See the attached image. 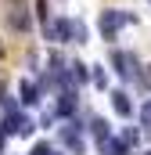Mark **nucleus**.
<instances>
[{"label": "nucleus", "instance_id": "1a4fd4ad", "mask_svg": "<svg viewBox=\"0 0 151 155\" xmlns=\"http://www.w3.org/2000/svg\"><path fill=\"white\" fill-rule=\"evenodd\" d=\"M72 112H76V90H61L58 108H54V119H69Z\"/></svg>", "mask_w": 151, "mask_h": 155}, {"label": "nucleus", "instance_id": "423d86ee", "mask_svg": "<svg viewBox=\"0 0 151 155\" xmlns=\"http://www.w3.org/2000/svg\"><path fill=\"white\" fill-rule=\"evenodd\" d=\"M7 25H11L14 33H29V29H33V15L25 11V4H22V7H11V15H7Z\"/></svg>", "mask_w": 151, "mask_h": 155}, {"label": "nucleus", "instance_id": "7ed1b4c3", "mask_svg": "<svg viewBox=\"0 0 151 155\" xmlns=\"http://www.w3.org/2000/svg\"><path fill=\"white\" fill-rule=\"evenodd\" d=\"M112 69H115V76L126 79V83L140 76V65H137V58L130 51H112Z\"/></svg>", "mask_w": 151, "mask_h": 155}, {"label": "nucleus", "instance_id": "aec40b11", "mask_svg": "<svg viewBox=\"0 0 151 155\" xmlns=\"http://www.w3.org/2000/svg\"><path fill=\"white\" fill-rule=\"evenodd\" d=\"M0 58H4V43H0Z\"/></svg>", "mask_w": 151, "mask_h": 155}, {"label": "nucleus", "instance_id": "412c9836", "mask_svg": "<svg viewBox=\"0 0 151 155\" xmlns=\"http://www.w3.org/2000/svg\"><path fill=\"white\" fill-rule=\"evenodd\" d=\"M148 4H151V0H148Z\"/></svg>", "mask_w": 151, "mask_h": 155}, {"label": "nucleus", "instance_id": "6e6552de", "mask_svg": "<svg viewBox=\"0 0 151 155\" xmlns=\"http://www.w3.org/2000/svg\"><path fill=\"white\" fill-rule=\"evenodd\" d=\"M97 148H101V155H130L126 137H104V141H97Z\"/></svg>", "mask_w": 151, "mask_h": 155}, {"label": "nucleus", "instance_id": "39448f33", "mask_svg": "<svg viewBox=\"0 0 151 155\" xmlns=\"http://www.w3.org/2000/svg\"><path fill=\"white\" fill-rule=\"evenodd\" d=\"M47 40H54V43H72V18H54V22H47Z\"/></svg>", "mask_w": 151, "mask_h": 155}, {"label": "nucleus", "instance_id": "f8f14e48", "mask_svg": "<svg viewBox=\"0 0 151 155\" xmlns=\"http://www.w3.org/2000/svg\"><path fill=\"white\" fill-rule=\"evenodd\" d=\"M90 130H94V137H97V141L112 137V134H108V123H104V119H90Z\"/></svg>", "mask_w": 151, "mask_h": 155}, {"label": "nucleus", "instance_id": "ddd939ff", "mask_svg": "<svg viewBox=\"0 0 151 155\" xmlns=\"http://www.w3.org/2000/svg\"><path fill=\"white\" fill-rule=\"evenodd\" d=\"M90 69H94V72H90V79H94V87H101V90H104V87H108V76H104V65H90Z\"/></svg>", "mask_w": 151, "mask_h": 155}, {"label": "nucleus", "instance_id": "20e7f679", "mask_svg": "<svg viewBox=\"0 0 151 155\" xmlns=\"http://www.w3.org/2000/svg\"><path fill=\"white\" fill-rule=\"evenodd\" d=\"M61 144H65L72 155H83V152H86V141H83V123H69V126H61Z\"/></svg>", "mask_w": 151, "mask_h": 155}, {"label": "nucleus", "instance_id": "9b49d317", "mask_svg": "<svg viewBox=\"0 0 151 155\" xmlns=\"http://www.w3.org/2000/svg\"><path fill=\"white\" fill-rule=\"evenodd\" d=\"M69 69H72L76 83H86V79H90V65H83V61H69Z\"/></svg>", "mask_w": 151, "mask_h": 155}, {"label": "nucleus", "instance_id": "4468645a", "mask_svg": "<svg viewBox=\"0 0 151 155\" xmlns=\"http://www.w3.org/2000/svg\"><path fill=\"white\" fill-rule=\"evenodd\" d=\"M86 36H90L86 25H83V22H72V43H86Z\"/></svg>", "mask_w": 151, "mask_h": 155}, {"label": "nucleus", "instance_id": "2eb2a0df", "mask_svg": "<svg viewBox=\"0 0 151 155\" xmlns=\"http://www.w3.org/2000/svg\"><path fill=\"white\" fill-rule=\"evenodd\" d=\"M36 15H40V22H43V29H47V22H50V15H47V0H36Z\"/></svg>", "mask_w": 151, "mask_h": 155}, {"label": "nucleus", "instance_id": "9d476101", "mask_svg": "<svg viewBox=\"0 0 151 155\" xmlns=\"http://www.w3.org/2000/svg\"><path fill=\"white\" fill-rule=\"evenodd\" d=\"M18 94H22V105H40V87L33 79H22L18 83Z\"/></svg>", "mask_w": 151, "mask_h": 155}, {"label": "nucleus", "instance_id": "6ab92c4d", "mask_svg": "<svg viewBox=\"0 0 151 155\" xmlns=\"http://www.w3.org/2000/svg\"><path fill=\"white\" fill-rule=\"evenodd\" d=\"M7 4H11V7H22V4H25V0H7Z\"/></svg>", "mask_w": 151, "mask_h": 155}, {"label": "nucleus", "instance_id": "f03ea898", "mask_svg": "<svg viewBox=\"0 0 151 155\" xmlns=\"http://www.w3.org/2000/svg\"><path fill=\"white\" fill-rule=\"evenodd\" d=\"M133 22H137L133 15H126V11H112V7H108V11H101V36L112 43V40L119 36V29H122V25H133Z\"/></svg>", "mask_w": 151, "mask_h": 155}, {"label": "nucleus", "instance_id": "f3484780", "mask_svg": "<svg viewBox=\"0 0 151 155\" xmlns=\"http://www.w3.org/2000/svg\"><path fill=\"white\" fill-rule=\"evenodd\" d=\"M140 123H144V126H148V123H151V97H148V101H144V108H140Z\"/></svg>", "mask_w": 151, "mask_h": 155}, {"label": "nucleus", "instance_id": "0eeeda50", "mask_svg": "<svg viewBox=\"0 0 151 155\" xmlns=\"http://www.w3.org/2000/svg\"><path fill=\"white\" fill-rule=\"evenodd\" d=\"M108 101H112V112L119 119H130L133 116V101H130V94H126V90H112V97H108Z\"/></svg>", "mask_w": 151, "mask_h": 155}, {"label": "nucleus", "instance_id": "dca6fc26", "mask_svg": "<svg viewBox=\"0 0 151 155\" xmlns=\"http://www.w3.org/2000/svg\"><path fill=\"white\" fill-rule=\"evenodd\" d=\"M122 137H126V144H140V130H133V126H126Z\"/></svg>", "mask_w": 151, "mask_h": 155}, {"label": "nucleus", "instance_id": "f257e3e1", "mask_svg": "<svg viewBox=\"0 0 151 155\" xmlns=\"http://www.w3.org/2000/svg\"><path fill=\"white\" fill-rule=\"evenodd\" d=\"M4 108H7V116H4V126H0V134H18V137H29L33 130H36V123L29 116H22L18 108H14V101H4Z\"/></svg>", "mask_w": 151, "mask_h": 155}, {"label": "nucleus", "instance_id": "a211bd4d", "mask_svg": "<svg viewBox=\"0 0 151 155\" xmlns=\"http://www.w3.org/2000/svg\"><path fill=\"white\" fill-rule=\"evenodd\" d=\"M137 79H140V83H144V87L151 90V65H144V69H140V76H137Z\"/></svg>", "mask_w": 151, "mask_h": 155}]
</instances>
